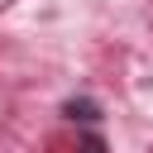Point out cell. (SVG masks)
I'll use <instances>...</instances> for the list:
<instances>
[{
  "label": "cell",
  "instance_id": "1",
  "mask_svg": "<svg viewBox=\"0 0 153 153\" xmlns=\"http://www.w3.org/2000/svg\"><path fill=\"white\" fill-rule=\"evenodd\" d=\"M62 120H72V124H100V105L96 100H86V96H72L67 105H62Z\"/></svg>",
  "mask_w": 153,
  "mask_h": 153
},
{
  "label": "cell",
  "instance_id": "2",
  "mask_svg": "<svg viewBox=\"0 0 153 153\" xmlns=\"http://www.w3.org/2000/svg\"><path fill=\"white\" fill-rule=\"evenodd\" d=\"M76 153H110V148H105V139L96 134V124H86V134H81V143H76Z\"/></svg>",
  "mask_w": 153,
  "mask_h": 153
},
{
  "label": "cell",
  "instance_id": "3",
  "mask_svg": "<svg viewBox=\"0 0 153 153\" xmlns=\"http://www.w3.org/2000/svg\"><path fill=\"white\" fill-rule=\"evenodd\" d=\"M5 5H10V0H0V10H5Z\"/></svg>",
  "mask_w": 153,
  "mask_h": 153
}]
</instances>
